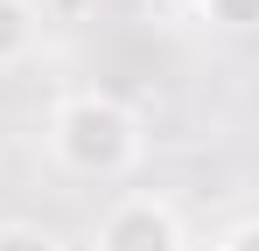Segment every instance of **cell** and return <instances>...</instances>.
Here are the masks:
<instances>
[{
  "label": "cell",
  "instance_id": "cell-1",
  "mask_svg": "<svg viewBox=\"0 0 259 251\" xmlns=\"http://www.w3.org/2000/svg\"><path fill=\"white\" fill-rule=\"evenodd\" d=\"M42 140H49V161L77 181H119L140 161V119L112 91H63L49 105Z\"/></svg>",
  "mask_w": 259,
  "mask_h": 251
},
{
  "label": "cell",
  "instance_id": "cell-2",
  "mask_svg": "<svg viewBox=\"0 0 259 251\" xmlns=\"http://www.w3.org/2000/svg\"><path fill=\"white\" fill-rule=\"evenodd\" d=\"M91 251H189V223L168 196L126 189V196L105 203L98 230H91Z\"/></svg>",
  "mask_w": 259,
  "mask_h": 251
},
{
  "label": "cell",
  "instance_id": "cell-3",
  "mask_svg": "<svg viewBox=\"0 0 259 251\" xmlns=\"http://www.w3.org/2000/svg\"><path fill=\"white\" fill-rule=\"evenodd\" d=\"M35 35H42V7L35 0H0V70L28 63L35 56Z\"/></svg>",
  "mask_w": 259,
  "mask_h": 251
},
{
  "label": "cell",
  "instance_id": "cell-4",
  "mask_svg": "<svg viewBox=\"0 0 259 251\" xmlns=\"http://www.w3.org/2000/svg\"><path fill=\"white\" fill-rule=\"evenodd\" d=\"M196 21L224 35H259V0H196Z\"/></svg>",
  "mask_w": 259,
  "mask_h": 251
},
{
  "label": "cell",
  "instance_id": "cell-5",
  "mask_svg": "<svg viewBox=\"0 0 259 251\" xmlns=\"http://www.w3.org/2000/svg\"><path fill=\"white\" fill-rule=\"evenodd\" d=\"M0 251H70V244L49 230L42 216H7L0 223Z\"/></svg>",
  "mask_w": 259,
  "mask_h": 251
},
{
  "label": "cell",
  "instance_id": "cell-6",
  "mask_svg": "<svg viewBox=\"0 0 259 251\" xmlns=\"http://www.w3.org/2000/svg\"><path fill=\"white\" fill-rule=\"evenodd\" d=\"M210 251H259V216H238L210 237Z\"/></svg>",
  "mask_w": 259,
  "mask_h": 251
},
{
  "label": "cell",
  "instance_id": "cell-7",
  "mask_svg": "<svg viewBox=\"0 0 259 251\" xmlns=\"http://www.w3.org/2000/svg\"><path fill=\"white\" fill-rule=\"evenodd\" d=\"M35 7H49L56 21H84V14L98 7V0H35Z\"/></svg>",
  "mask_w": 259,
  "mask_h": 251
},
{
  "label": "cell",
  "instance_id": "cell-8",
  "mask_svg": "<svg viewBox=\"0 0 259 251\" xmlns=\"http://www.w3.org/2000/svg\"><path fill=\"white\" fill-rule=\"evenodd\" d=\"M161 7H189V14H196V0H161Z\"/></svg>",
  "mask_w": 259,
  "mask_h": 251
}]
</instances>
